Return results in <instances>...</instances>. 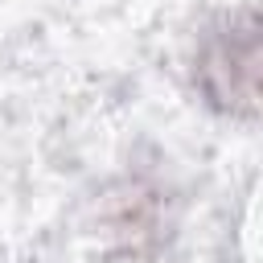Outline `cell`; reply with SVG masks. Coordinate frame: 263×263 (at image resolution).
Returning a JSON list of instances; mask_svg holds the SVG:
<instances>
[{"instance_id": "cell-1", "label": "cell", "mask_w": 263, "mask_h": 263, "mask_svg": "<svg viewBox=\"0 0 263 263\" xmlns=\"http://www.w3.org/2000/svg\"><path fill=\"white\" fill-rule=\"evenodd\" d=\"M193 86L201 99L230 115L255 119L259 111V25L251 8L218 16L193 53Z\"/></svg>"}, {"instance_id": "cell-2", "label": "cell", "mask_w": 263, "mask_h": 263, "mask_svg": "<svg viewBox=\"0 0 263 263\" xmlns=\"http://www.w3.org/2000/svg\"><path fill=\"white\" fill-rule=\"evenodd\" d=\"M99 226L107 234V251L123 263H144L160 251L164 238V205L160 189L144 181H123L107 193L99 210Z\"/></svg>"}]
</instances>
